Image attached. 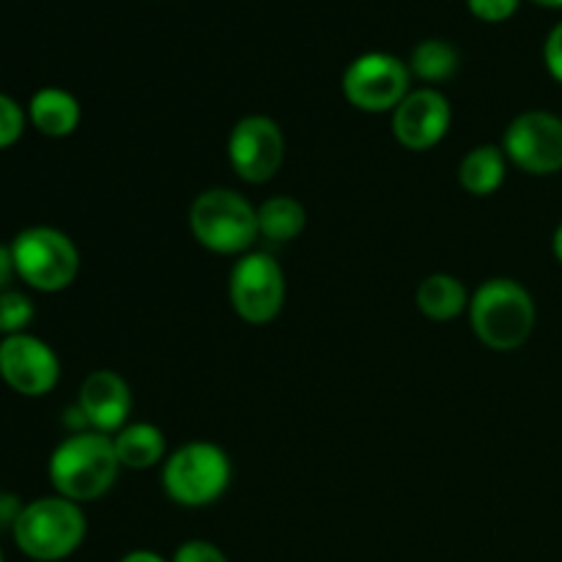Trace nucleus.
I'll list each match as a JSON object with an SVG mask.
<instances>
[{
	"label": "nucleus",
	"instance_id": "f257e3e1",
	"mask_svg": "<svg viewBox=\"0 0 562 562\" xmlns=\"http://www.w3.org/2000/svg\"><path fill=\"white\" fill-rule=\"evenodd\" d=\"M121 472L113 437L99 431L69 434L53 450L47 464L49 483L55 494L71 503H93L115 486Z\"/></svg>",
	"mask_w": 562,
	"mask_h": 562
},
{
	"label": "nucleus",
	"instance_id": "f03ea898",
	"mask_svg": "<svg viewBox=\"0 0 562 562\" xmlns=\"http://www.w3.org/2000/svg\"><path fill=\"white\" fill-rule=\"evenodd\" d=\"M467 316L486 349L516 351L536 329V302L519 280L492 278L472 291Z\"/></svg>",
	"mask_w": 562,
	"mask_h": 562
},
{
	"label": "nucleus",
	"instance_id": "7ed1b4c3",
	"mask_svg": "<svg viewBox=\"0 0 562 562\" xmlns=\"http://www.w3.org/2000/svg\"><path fill=\"white\" fill-rule=\"evenodd\" d=\"M88 519L82 505L53 494L22 505L11 538L25 558L36 562H64L86 541Z\"/></svg>",
	"mask_w": 562,
	"mask_h": 562
},
{
	"label": "nucleus",
	"instance_id": "20e7f679",
	"mask_svg": "<svg viewBox=\"0 0 562 562\" xmlns=\"http://www.w3.org/2000/svg\"><path fill=\"white\" fill-rule=\"evenodd\" d=\"M187 223L198 245L217 256H245L261 236L258 206H252L241 192L228 190V187L203 190L192 201Z\"/></svg>",
	"mask_w": 562,
	"mask_h": 562
},
{
	"label": "nucleus",
	"instance_id": "39448f33",
	"mask_svg": "<svg viewBox=\"0 0 562 562\" xmlns=\"http://www.w3.org/2000/svg\"><path fill=\"white\" fill-rule=\"evenodd\" d=\"M231 467L228 453L217 442L195 439L168 453L162 464V488L170 503L181 508H209L228 492Z\"/></svg>",
	"mask_w": 562,
	"mask_h": 562
},
{
	"label": "nucleus",
	"instance_id": "423d86ee",
	"mask_svg": "<svg viewBox=\"0 0 562 562\" xmlns=\"http://www.w3.org/2000/svg\"><path fill=\"white\" fill-rule=\"evenodd\" d=\"M11 256H14L16 278L42 294H58L69 289L80 272L77 245L64 231L49 225L20 231L11 241Z\"/></svg>",
	"mask_w": 562,
	"mask_h": 562
},
{
	"label": "nucleus",
	"instance_id": "0eeeda50",
	"mask_svg": "<svg viewBox=\"0 0 562 562\" xmlns=\"http://www.w3.org/2000/svg\"><path fill=\"white\" fill-rule=\"evenodd\" d=\"M228 300L236 316L252 327L274 322L285 305V272L274 256L250 250L228 274Z\"/></svg>",
	"mask_w": 562,
	"mask_h": 562
},
{
	"label": "nucleus",
	"instance_id": "6e6552de",
	"mask_svg": "<svg viewBox=\"0 0 562 562\" xmlns=\"http://www.w3.org/2000/svg\"><path fill=\"white\" fill-rule=\"evenodd\" d=\"M340 91L360 113H393L412 91V71L390 53H362L346 66Z\"/></svg>",
	"mask_w": 562,
	"mask_h": 562
},
{
	"label": "nucleus",
	"instance_id": "1a4fd4ad",
	"mask_svg": "<svg viewBox=\"0 0 562 562\" xmlns=\"http://www.w3.org/2000/svg\"><path fill=\"white\" fill-rule=\"evenodd\" d=\"M228 162L247 184H267L285 162V135L269 115L252 113L234 124L228 135Z\"/></svg>",
	"mask_w": 562,
	"mask_h": 562
},
{
	"label": "nucleus",
	"instance_id": "9d476101",
	"mask_svg": "<svg viewBox=\"0 0 562 562\" xmlns=\"http://www.w3.org/2000/svg\"><path fill=\"white\" fill-rule=\"evenodd\" d=\"M503 151L510 165L530 176L562 170V119L549 110H525L508 124Z\"/></svg>",
	"mask_w": 562,
	"mask_h": 562
},
{
	"label": "nucleus",
	"instance_id": "9b49d317",
	"mask_svg": "<svg viewBox=\"0 0 562 562\" xmlns=\"http://www.w3.org/2000/svg\"><path fill=\"white\" fill-rule=\"evenodd\" d=\"M0 379L25 398L53 393L60 379V360L47 340L31 333L0 340Z\"/></svg>",
	"mask_w": 562,
	"mask_h": 562
},
{
	"label": "nucleus",
	"instance_id": "f8f14e48",
	"mask_svg": "<svg viewBox=\"0 0 562 562\" xmlns=\"http://www.w3.org/2000/svg\"><path fill=\"white\" fill-rule=\"evenodd\" d=\"M453 110L448 97L437 88H412L404 102L393 110V135L409 151H428L439 146L450 132Z\"/></svg>",
	"mask_w": 562,
	"mask_h": 562
},
{
	"label": "nucleus",
	"instance_id": "ddd939ff",
	"mask_svg": "<svg viewBox=\"0 0 562 562\" xmlns=\"http://www.w3.org/2000/svg\"><path fill=\"white\" fill-rule=\"evenodd\" d=\"M77 406L86 415L88 428L99 434H119L130 423L132 415V390L130 382L119 371L99 368L91 371L80 384L77 393Z\"/></svg>",
	"mask_w": 562,
	"mask_h": 562
},
{
	"label": "nucleus",
	"instance_id": "4468645a",
	"mask_svg": "<svg viewBox=\"0 0 562 562\" xmlns=\"http://www.w3.org/2000/svg\"><path fill=\"white\" fill-rule=\"evenodd\" d=\"M27 119L44 137H69L80 126L82 110L75 93L64 88H38L27 104Z\"/></svg>",
	"mask_w": 562,
	"mask_h": 562
},
{
	"label": "nucleus",
	"instance_id": "2eb2a0df",
	"mask_svg": "<svg viewBox=\"0 0 562 562\" xmlns=\"http://www.w3.org/2000/svg\"><path fill=\"white\" fill-rule=\"evenodd\" d=\"M115 453H119L121 470H151L165 464L168 459V439L162 428L154 423H126L119 434H113Z\"/></svg>",
	"mask_w": 562,
	"mask_h": 562
},
{
	"label": "nucleus",
	"instance_id": "dca6fc26",
	"mask_svg": "<svg viewBox=\"0 0 562 562\" xmlns=\"http://www.w3.org/2000/svg\"><path fill=\"white\" fill-rule=\"evenodd\" d=\"M470 291L459 278L448 272H434L420 280L415 291V305L431 322H453L470 307Z\"/></svg>",
	"mask_w": 562,
	"mask_h": 562
},
{
	"label": "nucleus",
	"instance_id": "f3484780",
	"mask_svg": "<svg viewBox=\"0 0 562 562\" xmlns=\"http://www.w3.org/2000/svg\"><path fill=\"white\" fill-rule=\"evenodd\" d=\"M508 157H505L503 146L494 143H483V146L470 148L459 165V184L464 187L470 195L488 198L505 184L508 176Z\"/></svg>",
	"mask_w": 562,
	"mask_h": 562
},
{
	"label": "nucleus",
	"instance_id": "a211bd4d",
	"mask_svg": "<svg viewBox=\"0 0 562 562\" xmlns=\"http://www.w3.org/2000/svg\"><path fill=\"white\" fill-rule=\"evenodd\" d=\"M307 209L294 195H272L258 206V231L267 241L289 245L305 231Z\"/></svg>",
	"mask_w": 562,
	"mask_h": 562
},
{
	"label": "nucleus",
	"instance_id": "6ab92c4d",
	"mask_svg": "<svg viewBox=\"0 0 562 562\" xmlns=\"http://www.w3.org/2000/svg\"><path fill=\"white\" fill-rule=\"evenodd\" d=\"M406 66H409L412 77L428 82V86H437V82L450 80L459 71L461 55L445 38H423L420 44H415Z\"/></svg>",
	"mask_w": 562,
	"mask_h": 562
},
{
	"label": "nucleus",
	"instance_id": "aec40b11",
	"mask_svg": "<svg viewBox=\"0 0 562 562\" xmlns=\"http://www.w3.org/2000/svg\"><path fill=\"white\" fill-rule=\"evenodd\" d=\"M33 316H36V307H33L31 296L14 289L0 294V335H3V338L25 333L27 324L33 322Z\"/></svg>",
	"mask_w": 562,
	"mask_h": 562
},
{
	"label": "nucleus",
	"instance_id": "412c9836",
	"mask_svg": "<svg viewBox=\"0 0 562 562\" xmlns=\"http://www.w3.org/2000/svg\"><path fill=\"white\" fill-rule=\"evenodd\" d=\"M25 121L27 113L20 108V102H14L9 93H0V151L20 140Z\"/></svg>",
	"mask_w": 562,
	"mask_h": 562
},
{
	"label": "nucleus",
	"instance_id": "4be33fe9",
	"mask_svg": "<svg viewBox=\"0 0 562 562\" xmlns=\"http://www.w3.org/2000/svg\"><path fill=\"white\" fill-rule=\"evenodd\" d=\"M521 0H467V9L475 20L497 25V22H508L510 16L519 11Z\"/></svg>",
	"mask_w": 562,
	"mask_h": 562
},
{
	"label": "nucleus",
	"instance_id": "5701e85b",
	"mask_svg": "<svg viewBox=\"0 0 562 562\" xmlns=\"http://www.w3.org/2000/svg\"><path fill=\"white\" fill-rule=\"evenodd\" d=\"M170 562H231L225 558L223 549L212 541H203V538H192V541H184L173 552V560Z\"/></svg>",
	"mask_w": 562,
	"mask_h": 562
},
{
	"label": "nucleus",
	"instance_id": "b1692460",
	"mask_svg": "<svg viewBox=\"0 0 562 562\" xmlns=\"http://www.w3.org/2000/svg\"><path fill=\"white\" fill-rule=\"evenodd\" d=\"M543 64L547 71L562 86V22L549 31L547 42H543Z\"/></svg>",
	"mask_w": 562,
	"mask_h": 562
},
{
	"label": "nucleus",
	"instance_id": "393cba45",
	"mask_svg": "<svg viewBox=\"0 0 562 562\" xmlns=\"http://www.w3.org/2000/svg\"><path fill=\"white\" fill-rule=\"evenodd\" d=\"M22 499L14 497V494H5L0 492V532H11L14 530L16 519L22 514Z\"/></svg>",
	"mask_w": 562,
	"mask_h": 562
},
{
	"label": "nucleus",
	"instance_id": "a878e982",
	"mask_svg": "<svg viewBox=\"0 0 562 562\" xmlns=\"http://www.w3.org/2000/svg\"><path fill=\"white\" fill-rule=\"evenodd\" d=\"M16 278L14 256H11V245H0V294L11 289V280Z\"/></svg>",
	"mask_w": 562,
	"mask_h": 562
},
{
	"label": "nucleus",
	"instance_id": "bb28decb",
	"mask_svg": "<svg viewBox=\"0 0 562 562\" xmlns=\"http://www.w3.org/2000/svg\"><path fill=\"white\" fill-rule=\"evenodd\" d=\"M119 562H170V560H165L162 554L151 552V549H132V552H126Z\"/></svg>",
	"mask_w": 562,
	"mask_h": 562
},
{
	"label": "nucleus",
	"instance_id": "cd10ccee",
	"mask_svg": "<svg viewBox=\"0 0 562 562\" xmlns=\"http://www.w3.org/2000/svg\"><path fill=\"white\" fill-rule=\"evenodd\" d=\"M552 252H554V258L562 263V223L558 225V231H554V236H552Z\"/></svg>",
	"mask_w": 562,
	"mask_h": 562
},
{
	"label": "nucleus",
	"instance_id": "c85d7f7f",
	"mask_svg": "<svg viewBox=\"0 0 562 562\" xmlns=\"http://www.w3.org/2000/svg\"><path fill=\"white\" fill-rule=\"evenodd\" d=\"M530 3L543 5V9H562V0H530Z\"/></svg>",
	"mask_w": 562,
	"mask_h": 562
},
{
	"label": "nucleus",
	"instance_id": "c756f323",
	"mask_svg": "<svg viewBox=\"0 0 562 562\" xmlns=\"http://www.w3.org/2000/svg\"><path fill=\"white\" fill-rule=\"evenodd\" d=\"M0 562H5V560H3V549H0Z\"/></svg>",
	"mask_w": 562,
	"mask_h": 562
}]
</instances>
